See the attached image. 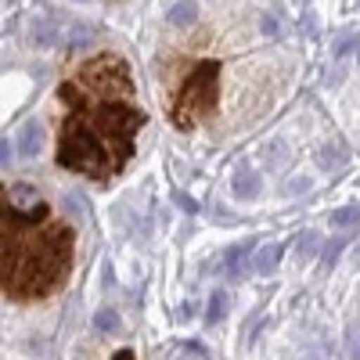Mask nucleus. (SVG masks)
<instances>
[{"label": "nucleus", "mask_w": 360, "mask_h": 360, "mask_svg": "<svg viewBox=\"0 0 360 360\" xmlns=\"http://www.w3.org/2000/svg\"><path fill=\"white\" fill-rule=\"evenodd\" d=\"M58 98L69 108L58 134V166L94 180L123 173L144 123V112L134 105L130 65L115 54H98L79 65L76 79L58 86Z\"/></svg>", "instance_id": "f257e3e1"}, {"label": "nucleus", "mask_w": 360, "mask_h": 360, "mask_svg": "<svg viewBox=\"0 0 360 360\" xmlns=\"http://www.w3.org/2000/svg\"><path fill=\"white\" fill-rule=\"evenodd\" d=\"M72 263V227L25 184L4 195V295L44 299L62 288Z\"/></svg>", "instance_id": "f03ea898"}, {"label": "nucleus", "mask_w": 360, "mask_h": 360, "mask_svg": "<svg viewBox=\"0 0 360 360\" xmlns=\"http://www.w3.org/2000/svg\"><path fill=\"white\" fill-rule=\"evenodd\" d=\"M220 65L217 62H184L180 79L169 86V119L176 130H191L195 123L217 112Z\"/></svg>", "instance_id": "7ed1b4c3"}, {"label": "nucleus", "mask_w": 360, "mask_h": 360, "mask_svg": "<svg viewBox=\"0 0 360 360\" xmlns=\"http://www.w3.org/2000/svg\"><path fill=\"white\" fill-rule=\"evenodd\" d=\"M252 245H256V238H245V242H238V245H231V249L224 252V270H227L231 278H238V274H242L245 256L252 252Z\"/></svg>", "instance_id": "20e7f679"}, {"label": "nucleus", "mask_w": 360, "mask_h": 360, "mask_svg": "<svg viewBox=\"0 0 360 360\" xmlns=\"http://www.w3.org/2000/svg\"><path fill=\"white\" fill-rule=\"evenodd\" d=\"M40 144H44V134H40L37 123H25V127L18 130V155H22V159H33V155L40 152Z\"/></svg>", "instance_id": "39448f33"}, {"label": "nucleus", "mask_w": 360, "mask_h": 360, "mask_svg": "<svg viewBox=\"0 0 360 360\" xmlns=\"http://www.w3.org/2000/svg\"><path fill=\"white\" fill-rule=\"evenodd\" d=\"M281 252H285L281 245H263V249L256 252V263H252V266H256V274H263V278H266V274H274L278 263H281Z\"/></svg>", "instance_id": "423d86ee"}, {"label": "nucleus", "mask_w": 360, "mask_h": 360, "mask_svg": "<svg viewBox=\"0 0 360 360\" xmlns=\"http://www.w3.org/2000/svg\"><path fill=\"white\" fill-rule=\"evenodd\" d=\"M332 227L346 231V234H360V209L356 205H342L332 213Z\"/></svg>", "instance_id": "0eeeda50"}, {"label": "nucleus", "mask_w": 360, "mask_h": 360, "mask_svg": "<svg viewBox=\"0 0 360 360\" xmlns=\"http://www.w3.org/2000/svg\"><path fill=\"white\" fill-rule=\"evenodd\" d=\"M195 18H198L195 0H180V4H173V11H169V25H191Z\"/></svg>", "instance_id": "6e6552de"}, {"label": "nucleus", "mask_w": 360, "mask_h": 360, "mask_svg": "<svg viewBox=\"0 0 360 360\" xmlns=\"http://www.w3.org/2000/svg\"><path fill=\"white\" fill-rule=\"evenodd\" d=\"M317 245H321L317 231H303V234H299V242H295V263H307L317 252Z\"/></svg>", "instance_id": "1a4fd4ad"}, {"label": "nucleus", "mask_w": 360, "mask_h": 360, "mask_svg": "<svg viewBox=\"0 0 360 360\" xmlns=\"http://www.w3.org/2000/svg\"><path fill=\"white\" fill-rule=\"evenodd\" d=\"M259 195V176L256 173H242L234 180V198H242V202H249V198H256Z\"/></svg>", "instance_id": "9d476101"}, {"label": "nucleus", "mask_w": 360, "mask_h": 360, "mask_svg": "<svg viewBox=\"0 0 360 360\" xmlns=\"http://www.w3.org/2000/svg\"><path fill=\"white\" fill-rule=\"evenodd\" d=\"M224 314H227V292H213V295H209V307H205V321L220 324Z\"/></svg>", "instance_id": "9b49d317"}, {"label": "nucleus", "mask_w": 360, "mask_h": 360, "mask_svg": "<svg viewBox=\"0 0 360 360\" xmlns=\"http://www.w3.org/2000/svg\"><path fill=\"white\" fill-rule=\"evenodd\" d=\"M349 238H353V234H339V238H332V242H328V249L321 252V263H324V266H335V259H339V252L346 249Z\"/></svg>", "instance_id": "f8f14e48"}, {"label": "nucleus", "mask_w": 360, "mask_h": 360, "mask_svg": "<svg viewBox=\"0 0 360 360\" xmlns=\"http://www.w3.org/2000/svg\"><path fill=\"white\" fill-rule=\"evenodd\" d=\"M94 324H98V332L112 335L115 328H119V314H115L112 307H105V310H98V314H94Z\"/></svg>", "instance_id": "ddd939ff"}, {"label": "nucleus", "mask_w": 360, "mask_h": 360, "mask_svg": "<svg viewBox=\"0 0 360 360\" xmlns=\"http://www.w3.org/2000/svg\"><path fill=\"white\" fill-rule=\"evenodd\" d=\"M342 162H346L342 148H328V152H321V166H324V169H339Z\"/></svg>", "instance_id": "4468645a"}, {"label": "nucleus", "mask_w": 360, "mask_h": 360, "mask_svg": "<svg viewBox=\"0 0 360 360\" xmlns=\"http://www.w3.org/2000/svg\"><path fill=\"white\" fill-rule=\"evenodd\" d=\"M346 349L353 360H360V324H349L346 328Z\"/></svg>", "instance_id": "2eb2a0df"}, {"label": "nucleus", "mask_w": 360, "mask_h": 360, "mask_svg": "<svg viewBox=\"0 0 360 360\" xmlns=\"http://www.w3.org/2000/svg\"><path fill=\"white\" fill-rule=\"evenodd\" d=\"M259 29H263V37H281V25H278L274 15H263L259 18Z\"/></svg>", "instance_id": "dca6fc26"}, {"label": "nucleus", "mask_w": 360, "mask_h": 360, "mask_svg": "<svg viewBox=\"0 0 360 360\" xmlns=\"http://www.w3.org/2000/svg\"><path fill=\"white\" fill-rule=\"evenodd\" d=\"M176 205L184 209V213H198V202L191 195H184V191H176Z\"/></svg>", "instance_id": "f3484780"}, {"label": "nucleus", "mask_w": 360, "mask_h": 360, "mask_svg": "<svg viewBox=\"0 0 360 360\" xmlns=\"http://www.w3.org/2000/svg\"><path fill=\"white\" fill-rule=\"evenodd\" d=\"M112 360H134V353H130V349H119V353H115Z\"/></svg>", "instance_id": "a211bd4d"}, {"label": "nucleus", "mask_w": 360, "mask_h": 360, "mask_svg": "<svg viewBox=\"0 0 360 360\" xmlns=\"http://www.w3.org/2000/svg\"><path fill=\"white\" fill-rule=\"evenodd\" d=\"M353 51H356V65H360V40H356V44H353Z\"/></svg>", "instance_id": "6ab92c4d"}, {"label": "nucleus", "mask_w": 360, "mask_h": 360, "mask_svg": "<svg viewBox=\"0 0 360 360\" xmlns=\"http://www.w3.org/2000/svg\"><path fill=\"white\" fill-rule=\"evenodd\" d=\"M353 266H360V249H356V256H353Z\"/></svg>", "instance_id": "aec40b11"}]
</instances>
